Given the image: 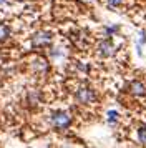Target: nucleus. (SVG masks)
Returning a JSON list of instances; mask_svg holds the SVG:
<instances>
[{"mask_svg":"<svg viewBox=\"0 0 146 148\" xmlns=\"http://www.w3.org/2000/svg\"><path fill=\"white\" fill-rule=\"evenodd\" d=\"M115 32H118V27H116V25H113V27H106V28H105V34L108 35V37H110L111 34H115Z\"/></svg>","mask_w":146,"mask_h":148,"instance_id":"nucleus-10","label":"nucleus"},{"mask_svg":"<svg viewBox=\"0 0 146 148\" xmlns=\"http://www.w3.org/2000/svg\"><path fill=\"white\" fill-rule=\"evenodd\" d=\"M52 125L58 130H66L72 125V116L66 112H55L52 115Z\"/></svg>","mask_w":146,"mask_h":148,"instance_id":"nucleus-1","label":"nucleus"},{"mask_svg":"<svg viewBox=\"0 0 146 148\" xmlns=\"http://www.w3.org/2000/svg\"><path fill=\"white\" fill-rule=\"evenodd\" d=\"M121 2H123V0H106V5L110 8H116V7L121 5Z\"/></svg>","mask_w":146,"mask_h":148,"instance_id":"nucleus-9","label":"nucleus"},{"mask_svg":"<svg viewBox=\"0 0 146 148\" xmlns=\"http://www.w3.org/2000/svg\"><path fill=\"white\" fill-rule=\"evenodd\" d=\"M130 93L136 95V97H143L146 93V88H145V83L139 80H133L130 83Z\"/></svg>","mask_w":146,"mask_h":148,"instance_id":"nucleus-5","label":"nucleus"},{"mask_svg":"<svg viewBox=\"0 0 146 148\" xmlns=\"http://www.w3.org/2000/svg\"><path fill=\"white\" fill-rule=\"evenodd\" d=\"M75 98L78 103H83V105H90V103H95L96 100V93L93 92L91 88L88 87H81L76 90V93H75Z\"/></svg>","mask_w":146,"mask_h":148,"instance_id":"nucleus-2","label":"nucleus"},{"mask_svg":"<svg viewBox=\"0 0 146 148\" xmlns=\"http://www.w3.org/2000/svg\"><path fill=\"white\" fill-rule=\"evenodd\" d=\"M115 52H116V48H115V45H113L110 40L100 42V45H98V53L101 55V57H111V55H115Z\"/></svg>","mask_w":146,"mask_h":148,"instance_id":"nucleus-4","label":"nucleus"},{"mask_svg":"<svg viewBox=\"0 0 146 148\" xmlns=\"http://www.w3.org/2000/svg\"><path fill=\"white\" fill-rule=\"evenodd\" d=\"M116 121H118V113H116V112H110V113H108V123H110V125H115Z\"/></svg>","mask_w":146,"mask_h":148,"instance_id":"nucleus-8","label":"nucleus"},{"mask_svg":"<svg viewBox=\"0 0 146 148\" xmlns=\"http://www.w3.org/2000/svg\"><path fill=\"white\" fill-rule=\"evenodd\" d=\"M138 141L141 145H146V123L138 128Z\"/></svg>","mask_w":146,"mask_h":148,"instance_id":"nucleus-6","label":"nucleus"},{"mask_svg":"<svg viewBox=\"0 0 146 148\" xmlns=\"http://www.w3.org/2000/svg\"><path fill=\"white\" fill-rule=\"evenodd\" d=\"M8 35H10V30L7 27L5 23H0V42H3L8 38Z\"/></svg>","mask_w":146,"mask_h":148,"instance_id":"nucleus-7","label":"nucleus"},{"mask_svg":"<svg viewBox=\"0 0 146 148\" xmlns=\"http://www.w3.org/2000/svg\"><path fill=\"white\" fill-rule=\"evenodd\" d=\"M50 42H52V35L46 32H40L32 38V45L33 47H46Z\"/></svg>","mask_w":146,"mask_h":148,"instance_id":"nucleus-3","label":"nucleus"}]
</instances>
